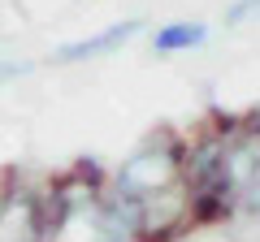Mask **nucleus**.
<instances>
[{
  "label": "nucleus",
  "instance_id": "nucleus-3",
  "mask_svg": "<svg viewBox=\"0 0 260 242\" xmlns=\"http://www.w3.org/2000/svg\"><path fill=\"white\" fill-rule=\"evenodd\" d=\"M243 18H260V0H239L230 13V22H243Z\"/></svg>",
  "mask_w": 260,
  "mask_h": 242
},
{
  "label": "nucleus",
  "instance_id": "nucleus-1",
  "mask_svg": "<svg viewBox=\"0 0 260 242\" xmlns=\"http://www.w3.org/2000/svg\"><path fill=\"white\" fill-rule=\"evenodd\" d=\"M143 30V18H126V22H113V26H104L100 35L91 39H74V44H61L52 52L56 65H78V61H100V56L117 52V48H126L130 39Z\"/></svg>",
  "mask_w": 260,
  "mask_h": 242
},
{
  "label": "nucleus",
  "instance_id": "nucleus-2",
  "mask_svg": "<svg viewBox=\"0 0 260 242\" xmlns=\"http://www.w3.org/2000/svg\"><path fill=\"white\" fill-rule=\"evenodd\" d=\"M208 44V26L204 22H169L152 35V48L160 56H174V52H191V48H204Z\"/></svg>",
  "mask_w": 260,
  "mask_h": 242
},
{
  "label": "nucleus",
  "instance_id": "nucleus-4",
  "mask_svg": "<svg viewBox=\"0 0 260 242\" xmlns=\"http://www.w3.org/2000/svg\"><path fill=\"white\" fill-rule=\"evenodd\" d=\"M26 74V65H0V83H9V78Z\"/></svg>",
  "mask_w": 260,
  "mask_h": 242
}]
</instances>
